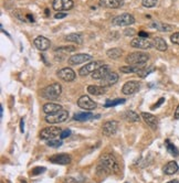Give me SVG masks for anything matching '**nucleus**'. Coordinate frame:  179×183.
<instances>
[{
	"label": "nucleus",
	"mask_w": 179,
	"mask_h": 183,
	"mask_svg": "<svg viewBox=\"0 0 179 183\" xmlns=\"http://www.w3.org/2000/svg\"><path fill=\"white\" fill-rule=\"evenodd\" d=\"M42 109H43V112L47 115H50V114H54V112H59V110L63 109V107L61 106L60 104H56V103H47V104L43 105Z\"/></svg>",
	"instance_id": "412c9836"
},
{
	"label": "nucleus",
	"mask_w": 179,
	"mask_h": 183,
	"mask_svg": "<svg viewBox=\"0 0 179 183\" xmlns=\"http://www.w3.org/2000/svg\"><path fill=\"white\" fill-rule=\"evenodd\" d=\"M45 171V168L44 167H37L32 170V175H38V174H41Z\"/></svg>",
	"instance_id": "4c0bfd02"
},
{
	"label": "nucleus",
	"mask_w": 179,
	"mask_h": 183,
	"mask_svg": "<svg viewBox=\"0 0 179 183\" xmlns=\"http://www.w3.org/2000/svg\"><path fill=\"white\" fill-rule=\"evenodd\" d=\"M106 55L108 58L112 59V60H117L123 55V50L119 49V48H113V49H110L106 52Z\"/></svg>",
	"instance_id": "c756f323"
},
{
	"label": "nucleus",
	"mask_w": 179,
	"mask_h": 183,
	"mask_svg": "<svg viewBox=\"0 0 179 183\" xmlns=\"http://www.w3.org/2000/svg\"><path fill=\"white\" fill-rule=\"evenodd\" d=\"M69 118V112L65 109H61L59 112H54V114H50V115L45 116V121L48 124L54 125V124H61L64 123Z\"/></svg>",
	"instance_id": "20e7f679"
},
{
	"label": "nucleus",
	"mask_w": 179,
	"mask_h": 183,
	"mask_svg": "<svg viewBox=\"0 0 179 183\" xmlns=\"http://www.w3.org/2000/svg\"><path fill=\"white\" fill-rule=\"evenodd\" d=\"M130 47L138 50H148L153 48V41H150L147 38H141L139 36L137 39H133L130 41Z\"/></svg>",
	"instance_id": "6e6552de"
},
{
	"label": "nucleus",
	"mask_w": 179,
	"mask_h": 183,
	"mask_svg": "<svg viewBox=\"0 0 179 183\" xmlns=\"http://www.w3.org/2000/svg\"><path fill=\"white\" fill-rule=\"evenodd\" d=\"M125 101L126 99L124 98H116V99H113V101H110L108 99L106 103H105L104 106L105 107H113V106H117V105H121V104H124Z\"/></svg>",
	"instance_id": "473e14b6"
},
{
	"label": "nucleus",
	"mask_w": 179,
	"mask_h": 183,
	"mask_svg": "<svg viewBox=\"0 0 179 183\" xmlns=\"http://www.w3.org/2000/svg\"><path fill=\"white\" fill-rule=\"evenodd\" d=\"M158 3V0H142V5L145 8H154Z\"/></svg>",
	"instance_id": "f704fd0d"
},
{
	"label": "nucleus",
	"mask_w": 179,
	"mask_h": 183,
	"mask_svg": "<svg viewBox=\"0 0 179 183\" xmlns=\"http://www.w3.org/2000/svg\"><path fill=\"white\" fill-rule=\"evenodd\" d=\"M154 71H155V68L153 67V66H152V67H148V68L145 66V67H144L141 72H138L137 75L139 77H142V78H144V77H146L147 75H149V74L152 73V72H154Z\"/></svg>",
	"instance_id": "72a5a7b5"
},
{
	"label": "nucleus",
	"mask_w": 179,
	"mask_h": 183,
	"mask_svg": "<svg viewBox=\"0 0 179 183\" xmlns=\"http://www.w3.org/2000/svg\"><path fill=\"white\" fill-rule=\"evenodd\" d=\"M88 94H91V95L99 96V95L105 94L106 87L101 86V85H99V86H97V85H90V86H88Z\"/></svg>",
	"instance_id": "a878e982"
},
{
	"label": "nucleus",
	"mask_w": 179,
	"mask_h": 183,
	"mask_svg": "<svg viewBox=\"0 0 179 183\" xmlns=\"http://www.w3.org/2000/svg\"><path fill=\"white\" fill-rule=\"evenodd\" d=\"M74 51H75V47H72V45H70V47H60V48H58V49L55 50V53H59L60 58L56 59V60H59V61L64 60V56H65L68 53L74 52ZM59 55L56 54L55 56H59Z\"/></svg>",
	"instance_id": "b1692460"
},
{
	"label": "nucleus",
	"mask_w": 179,
	"mask_h": 183,
	"mask_svg": "<svg viewBox=\"0 0 179 183\" xmlns=\"http://www.w3.org/2000/svg\"><path fill=\"white\" fill-rule=\"evenodd\" d=\"M99 6L105 7V8H110V9H116L122 7V1L119 0H99Z\"/></svg>",
	"instance_id": "393cba45"
},
{
	"label": "nucleus",
	"mask_w": 179,
	"mask_h": 183,
	"mask_svg": "<svg viewBox=\"0 0 179 183\" xmlns=\"http://www.w3.org/2000/svg\"><path fill=\"white\" fill-rule=\"evenodd\" d=\"M61 93H62V86L59 83H53V84L48 85L47 87H44L41 90V96L49 101H54L59 98Z\"/></svg>",
	"instance_id": "f03ea898"
},
{
	"label": "nucleus",
	"mask_w": 179,
	"mask_h": 183,
	"mask_svg": "<svg viewBox=\"0 0 179 183\" xmlns=\"http://www.w3.org/2000/svg\"><path fill=\"white\" fill-rule=\"evenodd\" d=\"M174 117H175V119H179V104H178V106H177L176 110H175Z\"/></svg>",
	"instance_id": "c03bdc74"
},
{
	"label": "nucleus",
	"mask_w": 179,
	"mask_h": 183,
	"mask_svg": "<svg viewBox=\"0 0 179 183\" xmlns=\"http://www.w3.org/2000/svg\"><path fill=\"white\" fill-rule=\"evenodd\" d=\"M112 23L116 27H127V25H130L133 23H135V19L134 17L130 13H123L121 16L115 17L113 20H112Z\"/></svg>",
	"instance_id": "423d86ee"
},
{
	"label": "nucleus",
	"mask_w": 179,
	"mask_h": 183,
	"mask_svg": "<svg viewBox=\"0 0 179 183\" xmlns=\"http://www.w3.org/2000/svg\"><path fill=\"white\" fill-rule=\"evenodd\" d=\"M167 183H179V181L178 180H171V181H169V182H167Z\"/></svg>",
	"instance_id": "de8ad7c7"
},
{
	"label": "nucleus",
	"mask_w": 179,
	"mask_h": 183,
	"mask_svg": "<svg viewBox=\"0 0 179 183\" xmlns=\"http://www.w3.org/2000/svg\"><path fill=\"white\" fill-rule=\"evenodd\" d=\"M144 67H145V65H125V66H122V67L119 68V71L124 74H132V73L137 74L138 72H141Z\"/></svg>",
	"instance_id": "5701e85b"
},
{
	"label": "nucleus",
	"mask_w": 179,
	"mask_h": 183,
	"mask_svg": "<svg viewBox=\"0 0 179 183\" xmlns=\"http://www.w3.org/2000/svg\"><path fill=\"white\" fill-rule=\"evenodd\" d=\"M66 17V13H60V12H59V13H56L54 16V18L55 19H62V18H65Z\"/></svg>",
	"instance_id": "37998d69"
},
{
	"label": "nucleus",
	"mask_w": 179,
	"mask_h": 183,
	"mask_svg": "<svg viewBox=\"0 0 179 183\" xmlns=\"http://www.w3.org/2000/svg\"><path fill=\"white\" fill-rule=\"evenodd\" d=\"M20 130H21V132H23L25 131V123H23V120H20Z\"/></svg>",
	"instance_id": "a18cd8bd"
},
{
	"label": "nucleus",
	"mask_w": 179,
	"mask_h": 183,
	"mask_svg": "<svg viewBox=\"0 0 179 183\" xmlns=\"http://www.w3.org/2000/svg\"><path fill=\"white\" fill-rule=\"evenodd\" d=\"M61 132H62V130H61L59 127H53V126H51V127H47V128L42 129V130L40 131L39 136H40V139L42 140H52V139H55L56 136H60Z\"/></svg>",
	"instance_id": "39448f33"
},
{
	"label": "nucleus",
	"mask_w": 179,
	"mask_h": 183,
	"mask_svg": "<svg viewBox=\"0 0 179 183\" xmlns=\"http://www.w3.org/2000/svg\"><path fill=\"white\" fill-rule=\"evenodd\" d=\"M178 170H179V167H178V164H177L176 161H169L168 163L166 164L165 167L163 168L164 173L167 174V175L175 174L176 172H178Z\"/></svg>",
	"instance_id": "4be33fe9"
},
{
	"label": "nucleus",
	"mask_w": 179,
	"mask_h": 183,
	"mask_svg": "<svg viewBox=\"0 0 179 183\" xmlns=\"http://www.w3.org/2000/svg\"><path fill=\"white\" fill-rule=\"evenodd\" d=\"M110 72H112V71H111L110 65L103 64L101 67L97 68V70L94 72V73L91 74V76H92V78H93V79H99V81H101V79L104 78V77L106 76V75H107Z\"/></svg>",
	"instance_id": "6ab92c4d"
},
{
	"label": "nucleus",
	"mask_w": 179,
	"mask_h": 183,
	"mask_svg": "<svg viewBox=\"0 0 179 183\" xmlns=\"http://www.w3.org/2000/svg\"><path fill=\"white\" fill-rule=\"evenodd\" d=\"M64 183H77V181L74 178H65L64 179Z\"/></svg>",
	"instance_id": "a19ab883"
},
{
	"label": "nucleus",
	"mask_w": 179,
	"mask_h": 183,
	"mask_svg": "<svg viewBox=\"0 0 179 183\" xmlns=\"http://www.w3.org/2000/svg\"><path fill=\"white\" fill-rule=\"evenodd\" d=\"M73 0H53L52 7L55 11H68L73 8Z\"/></svg>",
	"instance_id": "9b49d317"
},
{
	"label": "nucleus",
	"mask_w": 179,
	"mask_h": 183,
	"mask_svg": "<svg viewBox=\"0 0 179 183\" xmlns=\"http://www.w3.org/2000/svg\"><path fill=\"white\" fill-rule=\"evenodd\" d=\"M119 1H123V0H119Z\"/></svg>",
	"instance_id": "09e8293b"
},
{
	"label": "nucleus",
	"mask_w": 179,
	"mask_h": 183,
	"mask_svg": "<svg viewBox=\"0 0 179 183\" xmlns=\"http://www.w3.org/2000/svg\"><path fill=\"white\" fill-rule=\"evenodd\" d=\"M149 60V55L145 52H132L125 58L127 65H145Z\"/></svg>",
	"instance_id": "7ed1b4c3"
},
{
	"label": "nucleus",
	"mask_w": 179,
	"mask_h": 183,
	"mask_svg": "<svg viewBox=\"0 0 179 183\" xmlns=\"http://www.w3.org/2000/svg\"><path fill=\"white\" fill-rule=\"evenodd\" d=\"M170 41H171V43L179 45V32H175V33H173V34H171V36H170Z\"/></svg>",
	"instance_id": "e433bc0d"
},
{
	"label": "nucleus",
	"mask_w": 179,
	"mask_h": 183,
	"mask_svg": "<svg viewBox=\"0 0 179 183\" xmlns=\"http://www.w3.org/2000/svg\"><path fill=\"white\" fill-rule=\"evenodd\" d=\"M47 145L49 146V147H51V148H59V147H61V145H62V141H60V140H56V139L48 140Z\"/></svg>",
	"instance_id": "c9c22d12"
},
{
	"label": "nucleus",
	"mask_w": 179,
	"mask_h": 183,
	"mask_svg": "<svg viewBox=\"0 0 179 183\" xmlns=\"http://www.w3.org/2000/svg\"><path fill=\"white\" fill-rule=\"evenodd\" d=\"M102 65H103L102 61L90 62V63H88V64H85L84 66H82V67L79 70V74H80V76H88V75H90V74L94 73L97 68H99Z\"/></svg>",
	"instance_id": "0eeeda50"
},
{
	"label": "nucleus",
	"mask_w": 179,
	"mask_h": 183,
	"mask_svg": "<svg viewBox=\"0 0 179 183\" xmlns=\"http://www.w3.org/2000/svg\"><path fill=\"white\" fill-rule=\"evenodd\" d=\"M65 41L73 42L76 44H82L83 43V36L81 33H70L65 36Z\"/></svg>",
	"instance_id": "c85d7f7f"
},
{
	"label": "nucleus",
	"mask_w": 179,
	"mask_h": 183,
	"mask_svg": "<svg viewBox=\"0 0 179 183\" xmlns=\"http://www.w3.org/2000/svg\"><path fill=\"white\" fill-rule=\"evenodd\" d=\"M164 101H165V98H160V99H159V101H157V103H156V104H155V105H154V106H153V107H152V109H155V108H157V107H159V106H160V105L163 104Z\"/></svg>",
	"instance_id": "ea45409f"
},
{
	"label": "nucleus",
	"mask_w": 179,
	"mask_h": 183,
	"mask_svg": "<svg viewBox=\"0 0 179 183\" xmlns=\"http://www.w3.org/2000/svg\"><path fill=\"white\" fill-rule=\"evenodd\" d=\"M71 136V130L70 129H65V130H62V132L60 134V138L61 139H65L68 137Z\"/></svg>",
	"instance_id": "58836bf2"
},
{
	"label": "nucleus",
	"mask_w": 179,
	"mask_h": 183,
	"mask_svg": "<svg viewBox=\"0 0 179 183\" xmlns=\"http://www.w3.org/2000/svg\"><path fill=\"white\" fill-rule=\"evenodd\" d=\"M125 34H126V36H134V34H135V31H134V29H126V30H125Z\"/></svg>",
	"instance_id": "79ce46f5"
},
{
	"label": "nucleus",
	"mask_w": 179,
	"mask_h": 183,
	"mask_svg": "<svg viewBox=\"0 0 179 183\" xmlns=\"http://www.w3.org/2000/svg\"><path fill=\"white\" fill-rule=\"evenodd\" d=\"M141 88V83L138 81H128L122 87V93L124 95H133L137 93Z\"/></svg>",
	"instance_id": "9d476101"
},
{
	"label": "nucleus",
	"mask_w": 179,
	"mask_h": 183,
	"mask_svg": "<svg viewBox=\"0 0 179 183\" xmlns=\"http://www.w3.org/2000/svg\"><path fill=\"white\" fill-rule=\"evenodd\" d=\"M152 28H155L156 30L161 31V32H169L174 29V27L170 25H167V23H163V22H158V21H154L150 25Z\"/></svg>",
	"instance_id": "cd10ccee"
},
{
	"label": "nucleus",
	"mask_w": 179,
	"mask_h": 183,
	"mask_svg": "<svg viewBox=\"0 0 179 183\" xmlns=\"http://www.w3.org/2000/svg\"><path fill=\"white\" fill-rule=\"evenodd\" d=\"M165 143H166V148H167V150H168V152L170 153L171 156H174V157L178 156V154H179L178 149H177V148L175 147V146L173 145V143H171L169 140H166Z\"/></svg>",
	"instance_id": "2f4dec72"
},
{
	"label": "nucleus",
	"mask_w": 179,
	"mask_h": 183,
	"mask_svg": "<svg viewBox=\"0 0 179 183\" xmlns=\"http://www.w3.org/2000/svg\"><path fill=\"white\" fill-rule=\"evenodd\" d=\"M119 121L116 120H108L106 123L103 124V127H102V130H103V134L105 136H113L119 130Z\"/></svg>",
	"instance_id": "f8f14e48"
},
{
	"label": "nucleus",
	"mask_w": 179,
	"mask_h": 183,
	"mask_svg": "<svg viewBox=\"0 0 179 183\" xmlns=\"http://www.w3.org/2000/svg\"><path fill=\"white\" fill-rule=\"evenodd\" d=\"M123 118L126 119L127 121H130V123H137V121L141 120V117L138 115L137 112H135L134 110H126V112H123Z\"/></svg>",
	"instance_id": "bb28decb"
},
{
	"label": "nucleus",
	"mask_w": 179,
	"mask_h": 183,
	"mask_svg": "<svg viewBox=\"0 0 179 183\" xmlns=\"http://www.w3.org/2000/svg\"><path fill=\"white\" fill-rule=\"evenodd\" d=\"M58 76L60 77L61 79H63L64 82H72L74 81L75 77H76V74L75 72L72 70L71 67H63L59 70L58 71Z\"/></svg>",
	"instance_id": "ddd939ff"
},
{
	"label": "nucleus",
	"mask_w": 179,
	"mask_h": 183,
	"mask_svg": "<svg viewBox=\"0 0 179 183\" xmlns=\"http://www.w3.org/2000/svg\"><path fill=\"white\" fill-rule=\"evenodd\" d=\"M33 43H34L37 49L40 50V51H47V50L50 48V45H51V42H50L49 39H47L43 36H37V38L34 39Z\"/></svg>",
	"instance_id": "f3484780"
},
{
	"label": "nucleus",
	"mask_w": 179,
	"mask_h": 183,
	"mask_svg": "<svg viewBox=\"0 0 179 183\" xmlns=\"http://www.w3.org/2000/svg\"><path fill=\"white\" fill-rule=\"evenodd\" d=\"M139 36H141V38H148V33H146V32H139Z\"/></svg>",
	"instance_id": "49530a36"
},
{
	"label": "nucleus",
	"mask_w": 179,
	"mask_h": 183,
	"mask_svg": "<svg viewBox=\"0 0 179 183\" xmlns=\"http://www.w3.org/2000/svg\"><path fill=\"white\" fill-rule=\"evenodd\" d=\"M93 117L94 116L92 112H77L73 116V119L77 121H88Z\"/></svg>",
	"instance_id": "7c9ffc66"
},
{
	"label": "nucleus",
	"mask_w": 179,
	"mask_h": 183,
	"mask_svg": "<svg viewBox=\"0 0 179 183\" xmlns=\"http://www.w3.org/2000/svg\"><path fill=\"white\" fill-rule=\"evenodd\" d=\"M153 47L158 51H160V52H165L168 49V45H167L166 41L160 36H155L153 39Z\"/></svg>",
	"instance_id": "aec40b11"
},
{
	"label": "nucleus",
	"mask_w": 179,
	"mask_h": 183,
	"mask_svg": "<svg viewBox=\"0 0 179 183\" xmlns=\"http://www.w3.org/2000/svg\"><path fill=\"white\" fill-rule=\"evenodd\" d=\"M99 166H102L107 172H115L117 173L119 171V164L117 159L111 154V153H105L99 158Z\"/></svg>",
	"instance_id": "f257e3e1"
},
{
	"label": "nucleus",
	"mask_w": 179,
	"mask_h": 183,
	"mask_svg": "<svg viewBox=\"0 0 179 183\" xmlns=\"http://www.w3.org/2000/svg\"><path fill=\"white\" fill-rule=\"evenodd\" d=\"M117 81H119V74L115 72H110L104 78L101 79V86L108 87V86H112L115 83H117Z\"/></svg>",
	"instance_id": "a211bd4d"
},
{
	"label": "nucleus",
	"mask_w": 179,
	"mask_h": 183,
	"mask_svg": "<svg viewBox=\"0 0 179 183\" xmlns=\"http://www.w3.org/2000/svg\"><path fill=\"white\" fill-rule=\"evenodd\" d=\"M92 55L90 54H84V53H80V54H75L73 56H70V59L68 60V63L70 65H79L82 63L88 62L92 60Z\"/></svg>",
	"instance_id": "4468645a"
},
{
	"label": "nucleus",
	"mask_w": 179,
	"mask_h": 183,
	"mask_svg": "<svg viewBox=\"0 0 179 183\" xmlns=\"http://www.w3.org/2000/svg\"><path fill=\"white\" fill-rule=\"evenodd\" d=\"M71 157L69 154H66V153H59V154H54V156L49 158L50 162H52L54 164H61V166L71 163Z\"/></svg>",
	"instance_id": "2eb2a0df"
},
{
	"label": "nucleus",
	"mask_w": 179,
	"mask_h": 183,
	"mask_svg": "<svg viewBox=\"0 0 179 183\" xmlns=\"http://www.w3.org/2000/svg\"><path fill=\"white\" fill-rule=\"evenodd\" d=\"M77 106L80 107V108H82V109H85V110H93L96 108V103L94 101H92V98L90 97V96L88 95H83L81 96L80 98H79V101H77Z\"/></svg>",
	"instance_id": "1a4fd4ad"
},
{
	"label": "nucleus",
	"mask_w": 179,
	"mask_h": 183,
	"mask_svg": "<svg viewBox=\"0 0 179 183\" xmlns=\"http://www.w3.org/2000/svg\"><path fill=\"white\" fill-rule=\"evenodd\" d=\"M141 117L144 119V121L147 124V125L153 129V130H156L158 128V118L155 115L150 114V112H142Z\"/></svg>",
	"instance_id": "dca6fc26"
}]
</instances>
